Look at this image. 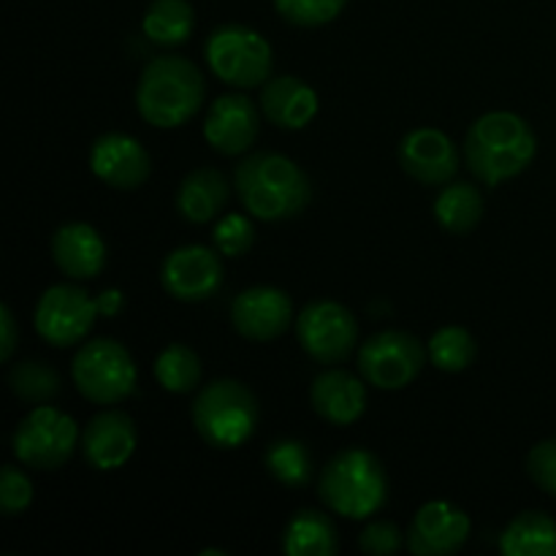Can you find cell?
Wrapping results in <instances>:
<instances>
[{
  "mask_svg": "<svg viewBox=\"0 0 556 556\" xmlns=\"http://www.w3.org/2000/svg\"><path fill=\"white\" fill-rule=\"evenodd\" d=\"M233 188L244 210L264 223L291 220L313 199L309 177L280 152H255L233 172Z\"/></svg>",
  "mask_w": 556,
  "mask_h": 556,
  "instance_id": "obj_1",
  "label": "cell"
},
{
  "mask_svg": "<svg viewBox=\"0 0 556 556\" xmlns=\"http://www.w3.org/2000/svg\"><path fill=\"white\" fill-rule=\"evenodd\" d=\"M538 155L535 130L514 112H489L465 136V161L478 182L503 185L530 168Z\"/></svg>",
  "mask_w": 556,
  "mask_h": 556,
  "instance_id": "obj_2",
  "label": "cell"
},
{
  "mask_svg": "<svg viewBox=\"0 0 556 556\" xmlns=\"http://www.w3.org/2000/svg\"><path fill=\"white\" fill-rule=\"evenodd\" d=\"M204 96V74L193 60L161 54L141 71L136 85V109L152 128H182L199 114Z\"/></svg>",
  "mask_w": 556,
  "mask_h": 556,
  "instance_id": "obj_3",
  "label": "cell"
},
{
  "mask_svg": "<svg viewBox=\"0 0 556 556\" xmlns=\"http://www.w3.org/2000/svg\"><path fill=\"white\" fill-rule=\"evenodd\" d=\"M318 497L331 514L364 521L389 500V476L372 451L345 448L329 459L318 481Z\"/></svg>",
  "mask_w": 556,
  "mask_h": 556,
  "instance_id": "obj_4",
  "label": "cell"
},
{
  "mask_svg": "<svg viewBox=\"0 0 556 556\" xmlns=\"http://www.w3.org/2000/svg\"><path fill=\"white\" fill-rule=\"evenodd\" d=\"M190 418L206 445L217 451H233L255 434L261 407L248 386L233 378H220L206 383L195 394Z\"/></svg>",
  "mask_w": 556,
  "mask_h": 556,
  "instance_id": "obj_5",
  "label": "cell"
},
{
  "mask_svg": "<svg viewBox=\"0 0 556 556\" xmlns=\"http://www.w3.org/2000/svg\"><path fill=\"white\" fill-rule=\"evenodd\" d=\"M204 58L212 74L237 90H253L271 79V43L258 30L239 22L215 27L204 43Z\"/></svg>",
  "mask_w": 556,
  "mask_h": 556,
  "instance_id": "obj_6",
  "label": "cell"
},
{
  "mask_svg": "<svg viewBox=\"0 0 556 556\" xmlns=\"http://www.w3.org/2000/svg\"><path fill=\"white\" fill-rule=\"evenodd\" d=\"M71 378L85 400L96 405H117L134 394L139 372L123 342L98 337L79 348L71 362Z\"/></svg>",
  "mask_w": 556,
  "mask_h": 556,
  "instance_id": "obj_7",
  "label": "cell"
},
{
  "mask_svg": "<svg viewBox=\"0 0 556 556\" xmlns=\"http://www.w3.org/2000/svg\"><path fill=\"white\" fill-rule=\"evenodd\" d=\"M79 440L81 434L74 418L58 407L38 405L16 424L11 448L16 459L30 470L52 472L74 456Z\"/></svg>",
  "mask_w": 556,
  "mask_h": 556,
  "instance_id": "obj_8",
  "label": "cell"
},
{
  "mask_svg": "<svg viewBox=\"0 0 556 556\" xmlns=\"http://www.w3.org/2000/svg\"><path fill=\"white\" fill-rule=\"evenodd\" d=\"M427 362L429 351L410 331H378L358 348V372L380 391H400L410 386Z\"/></svg>",
  "mask_w": 556,
  "mask_h": 556,
  "instance_id": "obj_9",
  "label": "cell"
},
{
  "mask_svg": "<svg viewBox=\"0 0 556 556\" xmlns=\"http://www.w3.org/2000/svg\"><path fill=\"white\" fill-rule=\"evenodd\" d=\"M296 340L313 362L334 367L356 351V315L334 299H315L296 315Z\"/></svg>",
  "mask_w": 556,
  "mask_h": 556,
  "instance_id": "obj_10",
  "label": "cell"
},
{
  "mask_svg": "<svg viewBox=\"0 0 556 556\" xmlns=\"http://www.w3.org/2000/svg\"><path fill=\"white\" fill-rule=\"evenodd\" d=\"M98 315H101L98 296L92 299L85 288L60 282L41 293L33 313V326L47 345L71 348L90 334Z\"/></svg>",
  "mask_w": 556,
  "mask_h": 556,
  "instance_id": "obj_11",
  "label": "cell"
},
{
  "mask_svg": "<svg viewBox=\"0 0 556 556\" xmlns=\"http://www.w3.org/2000/svg\"><path fill=\"white\" fill-rule=\"evenodd\" d=\"M161 286L177 302H206L223 286L220 250L204 244H182L172 250L161 266Z\"/></svg>",
  "mask_w": 556,
  "mask_h": 556,
  "instance_id": "obj_12",
  "label": "cell"
},
{
  "mask_svg": "<svg viewBox=\"0 0 556 556\" xmlns=\"http://www.w3.org/2000/svg\"><path fill=\"white\" fill-rule=\"evenodd\" d=\"M293 320V304L282 288H244L231 302V326L250 342H271L288 331Z\"/></svg>",
  "mask_w": 556,
  "mask_h": 556,
  "instance_id": "obj_13",
  "label": "cell"
},
{
  "mask_svg": "<svg viewBox=\"0 0 556 556\" xmlns=\"http://www.w3.org/2000/svg\"><path fill=\"white\" fill-rule=\"evenodd\" d=\"M472 521L459 505L448 500H432L421 505L407 530V548L416 556H448L467 543Z\"/></svg>",
  "mask_w": 556,
  "mask_h": 556,
  "instance_id": "obj_14",
  "label": "cell"
},
{
  "mask_svg": "<svg viewBox=\"0 0 556 556\" xmlns=\"http://www.w3.org/2000/svg\"><path fill=\"white\" fill-rule=\"evenodd\" d=\"M261 109L242 92H228L212 101L204 119V139L220 155H242L255 144L261 130Z\"/></svg>",
  "mask_w": 556,
  "mask_h": 556,
  "instance_id": "obj_15",
  "label": "cell"
},
{
  "mask_svg": "<svg viewBox=\"0 0 556 556\" xmlns=\"http://www.w3.org/2000/svg\"><path fill=\"white\" fill-rule=\"evenodd\" d=\"M90 168L109 188L136 190L150 179L152 157L139 139L112 130L98 136L92 144Z\"/></svg>",
  "mask_w": 556,
  "mask_h": 556,
  "instance_id": "obj_16",
  "label": "cell"
},
{
  "mask_svg": "<svg viewBox=\"0 0 556 556\" xmlns=\"http://www.w3.org/2000/svg\"><path fill=\"white\" fill-rule=\"evenodd\" d=\"M400 166L421 185H448L459 172V152L443 130L416 128L400 141Z\"/></svg>",
  "mask_w": 556,
  "mask_h": 556,
  "instance_id": "obj_17",
  "label": "cell"
},
{
  "mask_svg": "<svg viewBox=\"0 0 556 556\" xmlns=\"http://www.w3.org/2000/svg\"><path fill=\"white\" fill-rule=\"evenodd\" d=\"M136 424L123 410H103L85 427L79 440L81 456L98 472L119 470L136 454Z\"/></svg>",
  "mask_w": 556,
  "mask_h": 556,
  "instance_id": "obj_18",
  "label": "cell"
},
{
  "mask_svg": "<svg viewBox=\"0 0 556 556\" xmlns=\"http://www.w3.org/2000/svg\"><path fill=\"white\" fill-rule=\"evenodd\" d=\"M367 380L345 369H326L309 386L313 410L331 427H351L367 410Z\"/></svg>",
  "mask_w": 556,
  "mask_h": 556,
  "instance_id": "obj_19",
  "label": "cell"
},
{
  "mask_svg": "<svg viewBox=\"0 0 556 556\" xmlns=\"http://www.w3.org/2000/svg\"><path fill=\"white\" fill-rule=\"evenodd\" d=\"M52 258L71 280H92L106 266L109 250L90 223H65L52 237Z\"/></svg>",
  "mask_w": 556,
  "mask_h": 556,
  "instance_id": "obj_20",
  "label": "cell"
},
{
  "mask_svg": "<svg viewBox=\"0 0 556 556\" xmlns=\"http://www.w3.org/2000/svg\"><path fill=\"white\" fill-rule=\"evenodd\" d=\"M261 112L282 130H302L318 114V92L299 76H271L261 90Z\"/></svg>",
  "mask_w": 556,
  "mask_h": 556,
  "instance_id": "obj_21",
  "label": "cell"
},
{
  "mask_svg": "<svg viewBox=\"0 0 556 556\" xmlns=\"http://www.w3.org/2000/svg\"><path fill=\"white\" fill-rule=\"evenodd\" d=\"M231 185L217 168H195L179 182L177 190V212L182 220L193 226H206L215 220L228 204Z\"/></svg>",
  "mask_w": 556,
  "mask_h": 556,
  "instance_id": "obj_22",
  "label": "cell"
},
{
  "mask_svg": "<svg viewBox=\"0 0 556 556\" xmlns=\"http://www.w3.org/2000/svg\"><path fill=\"white\" fill-rule=\"evenodd\" d=\"M282 552L288 556H334L340 552V532L324 510L302 508L282 530Z\"/></svg>",
  "mask_w": 556,
  "mask_h": 556,
  "instance_id": "obj_23",
  "label": "cell"
},
{
  "mask_svg": "<svg viewBox=\"0 0 556 556\" xmlns=\"http://www.w3.org/2000/svg\"><path fill=\"white\" fill-rule=\"evenodd\" d=\"M505 556H556V519L543 510L514 516L500 535Z\"/></svg>",
  "mask_w": 556,
  "mask_h": 556,
  "instance_id": "obj_24",
  "label": "cell"
},
{
  "mask_svg": "<svg viewBox=\"0 0 556 556\" xmlns=\"http://www.w3.org/2000/svg\"><path fill=\"white\" fill-rule=\"evenodd\" d=\"M195 27V11L188 0H152L141 20V30L152 43L177 49L190 41Z\"/></svg>",
  "mask_w": 556,
  "mask_h": 556,
  "instance_id": "obj_25",
  "label": "cell"
},
{
  "mask_svg": "<svg viewBox=\"0 0 556 556\" xmlns=\"http://www.w3.org/2000/svg\"><path fill=\"white\" fill-rule=\"evenodd\" d=\"M486 201L472 182L451 179L434 199V217L448 233H470L483 220Z\"/></svg>",
  "mask_w": 556,
  "mask_h": 556,
  "instance_id": "obj_26",
  "label": "cell"
},
{
  "mask_svg": "<svg viewBox=\"0 0 556 556\" xmlns=\"http://www.w3.org/2000/svg\"><path fill=\"white\" fill-rule=\"evenodd\" d=\"M264 467L277 483H282L288 489L307 486L315 470L309 448L302 440L293 438H280L275 443H269V448L264 454Z\"/></svg>",
  "mask_w": 556,
  "mask_h": 556,
  "instance_id": "obj_27",
  "label": "cell"
},
{
  "mask_svg": "<svg viewBox=\"0 0 556 556\" xmlns=\"http://www.w3.org/2000/svg\"><path fill=\"white\" fill-rule=\"evenodd\" d=\"M155 380L168 394H190L201 383V358L193 348L172 342L155 362Z\"/></svg>",
  "mask_w": 556,
  "mask_h": 556,
  "instance_id": "obj_28",
  "label": "cell"
},
{
  "mask_svg": "<svg viewBox=\"0 0 556 556\" xmlns=\"http://www.w3.org/2000/svg\"><path fill=\"white\" fill-rule=\"evenodd\" d=\"M429 362L440 369V372H465L472 367L478 356V342L465 326H443L432 334L427 345Z\"/></svg>",
  "mask_w": 556,
  "mask_h": 556,
  "instance_id": "obj_29",
  "label": "cell"
},
{
  "mask_svg": "<svg viewBox=\"0 0 556 556\" xmlns=\"http://www.w3.org/2000/svg\"><path fill=\"white\" fill-rule=\"evenodd\" d=\"M9 389L14 391L16 400L30 402V405H47L60 394L63 383H60V375L54 367L38 362V358H25V362H16L11 367Z\"/></svg>",
  "mask_w": 556,
  "mask_h": 556,
  "instance_id": "obj_30",
  "label": "cell"
},
{
  "mask_svg": "<svg viewBox=\"0 0 556 556\" xmlns=\"http://www.w3.org/2000/svg\"><path fill=\"white\" fill-rule=\"evenodd\" d=\"M348 0H275L277 14L296 27H324L342 14Z\"/></svg>",
  "mask_w": 556,
  "mask_h": 556,
  "instance_id": "obj_31",
  "label": "cell"
},
{
  "mask_svg": "<svg viewBox=\"0 0 556 556\" xmlns=\"http://www.w3.org/2000/svg\"><path fill=\"white\" fill-rule=\"evenodd\" d=\"M212 242L220 250V255H228V258H237V255L250 253V248L255 244V226L250 217L237 215H223L217 220L215 233H212Z\"/></svg>",
  "mask_w": 556,
  "mask_h": 556,
  "instance_id": "obj_32",
  "label": "cell"
},
{
  "mask_svg": "<svg viewBox=\"0 0 556 556\" xmlns=\"http://www.w3.org/2000/svg\"><path fill=\"white\" fill-rule=\"evenodd\" d=\"M33 483L20 467L5 465L0 472V510L5 516H20L30 508Z\"/></svg>",
  "mask_w": 556,
  "mask_h": 556,
  "instance_id": "obj_33",
  "label": "cell"
},
{
  "mask_svg": "<svg viewBox=\"0 0 556 556\" xmlns=\"http://www.w3.org/2000/svg\"><path fill=\"white\" fill-rule=\"evenodd\" d=\"M405 543L407 538L402 535L400 527H396L394 521H386V519L369 521V525L362 530V535H358V548H362L364 554H372V556H391L400 552Z\"/></svg>",
  "mask_w": 556,
  "mask_h": 556,
  "instance_id": "obj_34",
  "label": "cell"
},
{
  "mask_svg": "<svg viewBox=\"0 0 556 556\" xmlns=\"http://www.w3.org/2000/svg\"><path fill=\"white\" fill-rule=\"evenodd\" d=\"M527 472L538 489L556 497V438L532 445L530 456H527Z\"/></svg>",
  "mask_w": 556,
  "mask_h": 556,
  "instance_id": "obj_35",
  "label": "cell"
},
{
  "mask_svg": "<svg viewBox=\"0 0 556 556\" xmlns=\"http://www.w3.org/2000/svg\"><path fill=\"white\" fill-rule=\"evenodd\" d=\"M0 326H3V340H0V356H3V362H11V356H14L16 351V318L14 313H11L9 304H3L0 307Z\"/></svg>",
  "mask_w": 556,
  "mask_h": 556,
  "instance_id": "obj_36",
  "label": "cell"
},
{
  "mask_svg": "<svg viewBox=\"0 0 556 556\" xmlns=\"http://www.w3.org/2000/svg\"><path fill=\"white\" fill-rule=\"evenodd\" d=\"M98 302H101V315L114 318V315H119V309H123L125 299H123V291L112 288V291H103L101 296H98Z\"/></svg>",
  "mask_w": 556,
  "mask_h": 556,
  "instance_id": "obj_37",
  "label": "cell"
},
{
  "mask_svg": "<svg viewBox=\"0 0 556 556\" xmlns=\"http://www.w3.org/2000/svg\"><path fill=\"white\" fill-rule=\"evenodd\" d=\"M226 556V552H215V548H206V552H201V556Z\"/></svg>",
  "mask_w": 556,
  "mask_h": 556,
  "instance_id": "obj_38",
  "label": "cell"
}]
</instances>
